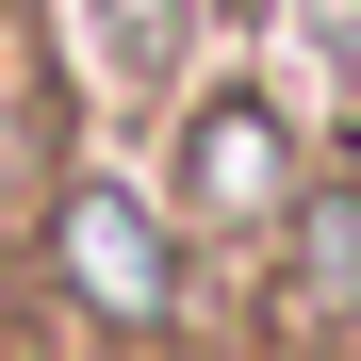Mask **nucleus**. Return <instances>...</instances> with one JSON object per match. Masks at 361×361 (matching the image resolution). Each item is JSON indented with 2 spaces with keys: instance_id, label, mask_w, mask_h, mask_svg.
I'll return each instance as SVG.
<instances>
[{
  "instance_id": "obj_1",
  "label": "nucleus",
  "mask_w": 361,
  "mask_h": 361,
  "mask_svg": "<svg viewBox=\"0 0 361 361\" xmlns=\"http://www.w3.org/2000/svg\"><path fill=\"white\" fill-rule=\"evenodd\" d=\"M66 263H82V295H99V312H148V295H164V279H148L132 197H82V214H66Z\"/></svg>"
}]
</instances>
